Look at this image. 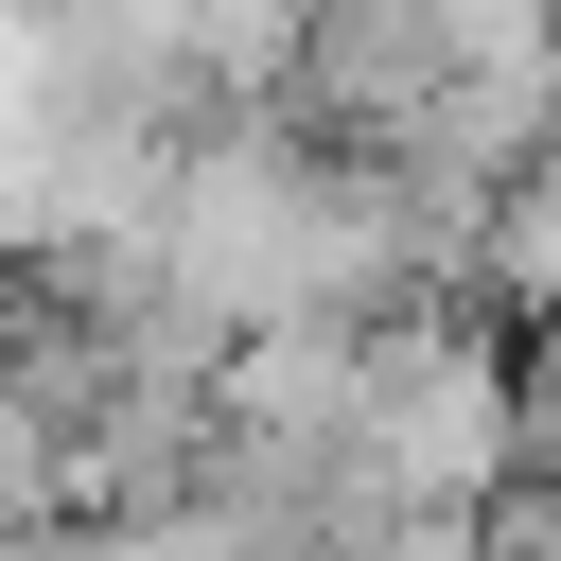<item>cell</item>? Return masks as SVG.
Instances as JSON below:
<instances>
[{
	"mask_svg": "<svg viewBox=\"0 0 561 561\" xmlns=\"http://www.w3.org/2000/svg\"><path fill=\"white\" fill-rule=\"evenodd\" d=\"M368 561H491V543H473V526H456V508H438V526H386V543H368Z\"/></svg>",
	"mask_w": 561,
	"mask_h": 561,
	"instance_id": "obj_1",
	"label": "cell"
}]
</instances>
